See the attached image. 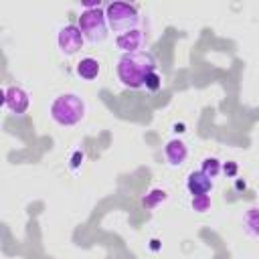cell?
Returning a JSON list of instances; mask_svg holds the SVG:
<instances>
[{
  "label": "cell",
  "instance_id": "cell-1",
  "mask_svg": "<svg viewBox=\"0 0 259 259\" xmlns=\"http://www.w3.org/2000/svg\"><path fill=\"white\" fill-rule=\"evenodd\" d=\"M117 79L123 87L127 89H140L146 83V77L154 71H158L156 59L152 53L148 51H140V53H130V55H121V59L117 61Z\"/></svg>",
  "mask_w": 259,
  "mask_h": 259
},
{
  "label": "cell",
  "instance_id": "cell-2",
  "mask_svg": "<svg viewBox=\"0 0 259 259\" xmlns=\"http://www.w3.org/2000/svg\"><path fill=\"white\" fill-rule=\"evenodd\" d=\"M85 113H87V105L81 99V95H77V93H61L53 99V103L49 107L51 119L63 127L77 125L85 117Z\"/></svg>",
  "mask_w": 259,
  "mask_h": 259
},
{
  "label": "cell",
  "instance_id": "cell-3",
  "mask_svg": "<svg viewBox=\"0 0 259 259\" xmlns=\"http://www.w3.org/2000/svg\"><path fill=\"white\" fill-rule=\"evenodd\" d=\"M105 18L113 32H127L138 28L140 24V12L130 2H109L105 6Z\"/></svg>",
  "mask_w": 259,
  "mask_h": 259
},
{
  "label": "cell",
  "instance_id": "cell-4",
  "mask_svg": "<svg viewBox=\"0 0 259 259\" xmlns=\"http://www.w3.org/2000/svg\"><path fill=\"white\" fill-rule=\"evenodd\" d=\"M79 30L83 32L85 40L97 45L103 42L107 38V18H105V10L101 8H91V10H81L79 20H77Z\"/></svg>",
  "mask_w": 259,
  "mask_h": 259
},
{
  "label": "cell",
  "instance_id": "cell-5",
  "mask_svg": "<svg viewBox=\"0 0 259 259\" xmlns=\"http://www.w3.org/2000/svg\"><path fill=\"white\" fill-rule=\"evenodd\" d=\"M83 42H85V36L77 24H65L57 32V45H59L61 53L67 57L77 55L83 49Z\"/></svg>",
  "mask_w": 259,
  "mask_h": 259
},
{
  "label": "cell",
  "instance_id": "cell-6",
  "mask_svg": "<svg viewBox=\"0 0 259 259\" xmlns=\"http://www.w3.org/2000/svg\"><path fill=\"white\" fill-rule=\"evenodd\" d=\"M4 107L14 115H24L30 107V95L20 85H8L4 89Z\"/></svg>",
  "mask_w": 259,
  "mask_h": 259
},
{
  "label": "cell",
  "instance_id": "cell-7",
  "mask_svg": "<svg viewBox=\"0 0 259 259\" xmlns=\"http://www.w3.org/2000/svg\"><path fill=\"white\" fill-rule=\"evenodd\" d=\"M144 45H146V34L140 28H134V30H127V32H121V34L115 36V47L123 55L140 53L144 49Z\"/></svg>",
  "mask_w": 259,
  "mask_h": 259
},
{
  "label": "cell",
  "instance_id": "cell-8",
  "mask_svg": "<svg viewBox=\"0 0 259 259\" xmlns=\"http://www.w3.org/2000/svg\"><path fill=\"white\" fill-rule=\"evenodd\" d=\"M214 186V180H210L206 174H202L200 170H194L186 176V190L190 192V196H200V194H210Z\"/></svg>",
  "mask_w": 259,
  "mask_h": 259
},
{
  "label": "cell",
  "instance_id": "cell-9",
  "mask_svg": "<svg viewBox=\"0 0 259 259\" xmlns=\"http://www.w3.org/2000/svg\"><path fill=\"white\" fill-rule=\"evenodd\" d=\"M164 158H166V162H168L170 166H182L184 160L188 158V148H186V144H184L182 140H178V138L166 142V146H164Z\"/></svg>",
  "mask_w": 259,
  "mask_h": 259
},
{
  "label": "cell",
  "instance_id": "cell-10",
  "mask_svg": "<svg viewBox=\"0 0 259 259\" xmlns=\"http://www.w3.org/2000/svg\"><path fill=\"white\" fill-rule=\"evenodd\" d=\"M75 71H77V75H79L83 81H93V79H97L99 73H101V63H99L97 59H93V57H83V59L77 63Z\"/></svg>",
  "mask_w": 259,
  "mask_h": 259
},
{
  "label": "cell",
  "instance_id": "cell-11",
  "mask_svg": "<svg viewBox=\"0 0 259 259\" xmlns=\"http://www.w3.org/2000/svg\"><path fill=\"white\" fill-rule=\"evenodd\" d=\"M243 227L249 237L259 239V206H249L243 214Z\"/></svg>",
  "mask_w": 259,
  "mask_h": 259
},
{
  "label": "cell",
  "instance_id": "cell-12",
  "mask_svg": "<svg viewBox=\"0 0 259 259\" xmlns=\"http://www.w3.org/2000/svg\"><path fill=\"white\" fill-rule=\"evenodd\" d=\"M168 200V192L164 190V188H152L144 198H142V204L146 206V208H158L162 202H166Z\"/></svg>",
  "mask_w": 259,
  "mask_h": 259
},
{
  "label": "cell",
  "instance_id": "cell-13",
  "mask_svg": "<svg viewBox=\"0 0 259 259\" xmlns=\"http://www.w3.org/2000/svg\"><path fill=\"white\" fill-rule=\"evenodd\" d=\"M221 170H223L221 160H219V158H214V156H206V158L202 160V164H200V172H202V174H206L210 180H214V178L221 174Z\"/></svg>",
  "mask_w": 259,
  "mask_h": 259
},
{
  "label": "cell",
  "instance_id": "cell-14",
  "mask_svg": "<svg viewBox=\"0 0 259 259\" xmlns=\"http://www.w3.org/2000/svg\"><path fill=\"white\" fill-rule=\"evenodd\" d=\"M190 206L196 212H206L210 208V194H200V196H192L190 198Z\"/></svg>",
  "mask_w": 259,
  "mask_h": 259
},
{
  "label": "cell",
  "instance_id": "cell-15",
  "mask_svg": "<svg viewBox=\"0 0 259 259\" xmlns=\"http://www.w3.org/2000/svg\"><path fill=\"white\" fill-rule=\"evenodd\" d=\"M144 87H146L148 91H158V89L162 87V77H160V73H158V71L150 73V75L146 77V83H144Z\"/></svg>",
  "mask_w": 259,
  "mask_h": 259
},
{
  "label": "cell",
  "instance_id": "cell-16",
  "mask_svg": "<svg viewBox=\"0 0 259 259\" xmlns=\"http://www.w3.org/2000/svg\"><path fill=\"white\" fill-rule=\"evenodd\" d=\"M83 158H85V154H83L81 150H75V152H73V156H71V164H69L73 172H77V170H79V166L83 164Z\"/></svg>",
  "mask_w": 259,
  "mask_h": 259
},
{
  "label": "cell",
  "instance_id": "cell-17",
  "mask_svg": "<svg viewBox=\"0 0 259 259\" xmlns=\"http://www.w3.org/2000/svg\"><path fill=\"white\" fill-rule=\"evenodd\" d=\"M223 170H225V174H227V176H237L239 166H237V162H227V164L223 166Z\"/></svg>",
  "mask_w": 259,
  "mask_h": 259
},
{
  "label": "cell",
  "instance_id": "cell-18",
  "mask_svg": "<svg viewBox=\"0 0 259 259\" xmlns=\"http://www.w3.org/2000/svg\"><path fill=\"white\" fill-rule=\"evenodd\" d=\"M235 188H237V190H245V188H247V182L241 180V178H237V180H235Z\"/></svg>",
  "mask_w": 259,
  "mask_h": 259
}]
</instances>
